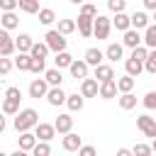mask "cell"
Here are the masks:
<instances>
[{"instance_id":"6da1fadb","label":"cell","mask_w":156,"mask_h":156,"mask_svg":"<svg viewBox=\"0 0 156 156\" xmlns=\"http://www.w3.org/2000/svg\"><path fill=\"white\" fill-rule=\"evenodd\" d=\"M37 122H39V115H37V110H32V107L20 110V112L15 115V129H17V132H27V129H32Z\"/></svg>"},{"instance_id":"7a4b0ae2","label":"cell","mask_w":156,"mask_h":156,"mask_svg":"<svg viewBox=\"0 0 156 156\" xmlns=\"http://www.w3.org/2000/svg\"><path fill=\"white\" fill-rule=\"evenodd\" d=\"M110 29H112V22L107 17H102V15H95V20H93V37L107 39L110 37Z\"/></svg>"},{"instance_id":"3957f363","label":"cell","mask_w":156,"mask_h":156,"mask_svg":"<svg viewBox=\"0 0 156 156\" xmlns=\"http://www.w3.org/2000/svg\"><path fill=\"white\" fill-rule=\"evenodd\" d=\"M44 39H46L49 51H63V49H66V37H63L58 29H49Z\"/></svg>"},{"instance_id":"277c9868","label":"cell","mask_w":156,"mask_h":156,"mask_svg":"<svg viewBox=\"0 0 156 156\" xmlns=\"http://www.w3.org/2000/svg\"><path fill=\"white\" fill-rule=\"evenodd\" d=\"M136 127L141 129V134L144 136H156V119L154 117H149V115H139L136 117Z\"/></svg>"},{"instance_id":"5b68a950","label":"cell","mask_w":156,"mask_h":156,"mask_svg":"<svg viewBox=\"0 0 156 156\" xmlns=\"http://www.w3.org/2000/svg\"><path fill=\"white\" fill-rule=\"evenodd\" d=\"M34 134H37V139H41V141H51V139L56 136V127H54V124H46V122H37V124H34Z\"/></svg>"},{"instance_id":"8992f818","label":"cell","mask_w":156,"mask_h":156,"mask_svg":"<svg viewBox=\"0 0 156 156\" xmlns=\"http://www.w3.org/2000/svg\"><path fill=\"white\" fill-rule=\"evenodd\" d=\"M46 90H49V83H46L44 78H34V80L29 83V98H34V100L46 98Z\"/></svg>"},{"instance_id":"52a82bcc","label":"cell","mask_w":156,"mask_h":156,"mask_svg":"<svg viewBox=\"0 0 156 156\" xmlns=\"http://www.w3.org/2000/svg\"><path fill=\"white\" fill-rule=\"evenodd\" d=\"M98 95H100L102 100H112V98L117 95V80H115V78L102 80V83H100V88H98Z\"/></svg>"},{"instance_id":"ba28073f","label":"cell","mask_w":156,"mask_h":156,"mask_svg":"<svg viewBox=\"0 0 156 156\" xmlns=\"http://www.w3.org/2000/svg\"><path fill=\"white\" fill-rule=\"evenodd\" d=\"M93 20L95 17H90V15H78V22H76V27H78V32H80V37H93Z\"/></svg>"},{"instance_id":"9c48e42d","label":"cell","mask_w":156,"mask_h":156,"mask_svg":"<svg viewBox=\"0 0 156 156\" xmlns=\"http://www.w3.org/2000/svg\"><path fill=\"white\" fill-rule=\"evenodd\" d=\"M98 88H100V83L95 80V78H83V83H80V95L83 98H98Z\"/></svg>"},{"instance_id":"30bf717a","label":"cell","mask_w":156,"mask_h":156,"mask_svg":"<svg viewBox=\"0 0 156 156\" xmlns=\"http://www.w3.org/2000/svg\"><path fill=\"white\" fill-rule=\"evenodd\" d=\"M46 100H49V105L58 107V105H63V102H66V93L61 90V85H51V88L46 90Z\"/></svg>"},{"instance_id":"8fae6325","label":"cell","mask_w":156,"mask_h":156,"mask_svg":"<svg viewBox=\"0 0 156 156\" xmlns=\"http://www.w3.org/2000/svg\"><path fill=\"white\" fill-rule=\"evenodd\" d=\"M34 144H37V134H32L29 129H27V132H20L17 146H20L22 151H32V149H34Z\"/></svg>"},{"instance_id":"7c38bea8","label":"cell","mask_w":156,"mask_h":156,"mask_svg":"<svg viewBox=\"0 0 156 156\" xmlns=\"http://www.w3.org/2000/svg\"><path fill=\"white\" fill-rule=\"evenodd\" d=\"M61 144H63V149H66V151H78V149H80V144H83V139H80L76 132H66Z\"/></svg>"},{"instance_id":"4fadbf2b","label":"cell","mask_w":156,"mask_h":156,"mask_svg":"<svg viewBox=\"0 0 156 156\" xmlns=\"http://www.w3.org/2000/svg\"><path fill=\"white\" fill-rule=\"evenodd\" d=\"M139 44H141L139 29H134V27L124 29V39H122V46H129V49H134V46H139Z\"/></svg>"},{"instance_id":"5bb4252c","label":"cell","mask_w":156,"mask_h":156,"mask_svg":"<svg viewBox=\"0 0 156 156\" xmlns=\"http://www.w3.org/2000/svg\"><path fill=\"white\" fill-rule=\"evenodd\" d=\"M54 127H56L58 134H66V132L73 129V117H71V115H58L56 122H54Z\"/></svg>"},{"instance_id":"9a60e30c","label":"cell","mask_w":156,"mask_h":156,"mask_svg":"<svg viewBox=\"0 0 156 156\" xmlns=\"http://www.w3.org/2000/svg\"><path fill=\"white\" fill-rule=\"evenodd\" d=\"M102 58H105V54H102L100 49H95V46H90V49L85 51V56H83V61H85L88 66H98V63H102Z\"/></svg>"},{"instance_id":"2e32d148","label":"cell","mask_w":156,"mask_h":156,"mask_svg":"<svg viewBox=\"0 0 156 156\" xmlns=\"http://www.w3.org/2000/svg\"><path fill=\"white\" fill-rule=\"evenodd\" d=\"M68 71H71V76H73V78H80V80H83V78L88 76V63H85V61H76V58H73V61H71V66H68Z\"/></svg>"},{"instance_id":"e0dca14e","label":"cell","mask_w":156,"mask_h":156,"mask_svg":"<svg viewBox=\"0 0 156 156\" xmlns=\"http://www.w3.org/2000/svg\"><path fill=\"white\" fill-rule=\"evenodd\" d=\"M110 78H115L112 66H107V63H98V66H95V80L102 83V80H110Z\"/></svg>"},{"instance_id":"ac0fdd59","label":"cell","mask_w":156,"mask_h":156,"mask_svg":"<svg viewBox=\"0 0 156 156\" xmlns=\"http://www.w3.org/2000/svg\"><path fill=\"white\" fill-rule=\"evenodd\" d=\"M17 24H20V20H17L15 10H7V12H2V17H0V27H5V29L10 32V29H15Z\"/></svg>"},{"instance_id":"d6986e66","label":"cell","mask_w":156,"mask_h":156,"mask_svg":"<svg viewBox=\"0 0 156 156\" xmlns=\"http://www.w3.org/2000/svg\"><path fill=\"white\" fill-rule=\"evenodd\" d=\"M110 22H112V27L119 29V32H124V29L132 27V24H129V15H124V10H122V12H115V17H112Z\"/></svg>"},{"instance_id":"ffe728a7","label":"cell","mask_w":156,"mask_h":156,"mask_svg":"<svg viewBox=\"0 0 156 156\" xmlns=\"http://www.w3.org/2000/svg\"><path fill=\"white\" fill-rule=\"evenodd\" d=\"M46 54H49L46 41H34L32 49H29V56H32V58H46Z\"/></svg>"},{"instance_id":"44dd1931","label":"cell","mask_w":156,"mask_h":156,"mask_svg":"<svg viewBox=\"0 0 156 156\" xmlns=\"http://www.w3.org/2000/svg\"><path fill=\"white\" fill-rule=\"evenodd\" d=\"M44 80H46L49 85H61V83H63L61 68H49V71H44Z\"/></svg>"},{"instance_id":"7402d4cb","label":"cell","mask_w":156,"mask_h":156,"mask_svg":"<svg viewBox=\"0 0 156 156\" xmlns=\"http://www.w3.org/2000/svg\"><path fill=\"white\" fill-rule=\"evenodd\" d=\"M83 102H85V98H83V95H78V93H73V95H66V105H68V110H71V112H78V110H83Z\"/></svg>"},{"instance_id":"603a6c76","label":"cell","mask_w":156,"mask_h":156,"mask_svg":"<svg viewBox=\"0 0 156 156\" xmlns=\"http://www.w3.org/2000/svg\"><path fill=\"white\" fill-rule=\"evenodd\" d=\"M144 46H149V49H156V24H146V29H144Z\"/></svg>"},{"instance_id":"cb8c5ba5","label":"cell","mask_w":156,"mask_h":156,"mask_svg":"<svg viewBox=\"0 0 156 156\" xmlns=\"http://www.w3.org/2000/svg\"><path fill=\"white\" fill-rule=\"evenodd\" d=\"M37 15H39V22H41V24H46V27L56 22V12H54L51 7H39V12H37Z\"/></svg>"},{"instance_id":"d4e9b609","label":"cell","mask_w":156,"mask_h":156,"mask_svg":"<svg viewBox=\"0 0 156 156\" xmlns=\"http://www.w3.org/2000/svg\"><path fill=\"white\" fill-rule=\"evenodd\" d=\"M129 24H132L134 29H146V24H149L146 12H134V15L129 17Z\"/></svg>"},{"instance_id":"484cf974","label":"cell","mask_w":156,"mask_h":156,"mask_svg":"<svg viewBox=\"0 0 156 156\" xmlns=\"http://www.w3.org/2000/svg\"><path fill=\"white\" fill-rule=\"evenodd\" d=\"M122 54H124V46H122V44H110V46L105 49V58H110V61H119Z\"/></svg>"},{"instance_id":"4316f807","label":"cell","mask_w":156,"mask_h":156,"mask_svg":"<svg viewBox=\"0 0 156 156\" xmlns=\"http://www.w3.org/2000/svg\"><path fill=\"white\" fill-rule=\"evenodd\" d=\"M124 68H127V73H129V76H134V78H136V76H139V73H141V71H144V63H141V61H136V58H132V56H129V58H127V61H124Z\"/></svg>"},{"instance_id":"83f0119b","label":"cell","mask_w":156,"mask_h":156,"mask_svg":"<svg viewBox=\"0 0 156 156\" xmlns=\"http://www.w3.org/2000/svg\"><path fill=\"white\" fill-rule=\"evenodd\" d=\"M134 88V76L124 73L122 78H117V93H129Z\"/></svg>"},{"instance_id":"f1b7e54d","label":"cell","mask_w":156,"mask_h":156,"mask_svg":"<svg viewBox=\"0 0 156 156\" xmlns=\"http://www.w3.org/2000/svg\"><path fill=\"white\" fill-rule=\"evenodd\" d=\"M117 100H119V107L122 110H134L136 107V95H132V90L129 93H122Z\"/></svg>"},{"instance_id":"f546056e","label":"cell","mask_w":156,"mask_h":156,"mask_svg":"<svg viewBox=\"0 0 156 156\" xmlns=\"http://www.w3.org/2000/svg\"><path fill=\"white\" fill-rule=\"evenodd\" d=\"M17 7L27 15H37L39 12V0H17Z\"/></svg>"},{"instance_id":"4dcf8cb0","label":"cell","mask_w":156,"mask_h":156,"mask_svg":"<svg viewBox=\"0 0 156 156\" xmlns=\"http://www.w3.org/2000/svg\"><path fill=\"white\" fill-rule=\"evenodd\" d=\"M32 44H34V39H32L29 34H20V37L15 39V49H17V51H29Z\"/></svg>"},{"instance_id":"1f68e13d","label":"cell","mask_w":156,"mask_h":156,"mask_svg":"<svg viewBox=\"0 0 156 156\" xmlns=\"http://www.w3.org/2000/svg\"><path fill=\"white\" fill-rule=\"evenodd\" d=\"M71 61H73V56L63 49V51H56V58H54V63H56V68H68L71 66Z\"/></svg>"},{"instance_id":"d6a6232c","label":"cell","mask_w":156,"mask_h":156,"mask_svg":"<svg viewBox=\"0 0 156 156\" xmlns=\"http://www.w3.org/2000/svg\"><path fill=\"white\" fill-rule=\"evenodd\" d=\"M29 63H32L29 51H20V56L15 58V68H20V71H29Z\"/></svg>"},{"instance_id":"836d02e7","label":"cell","mask_w":156,"mask_h":156,"mask_svg":"<svg viewBox=\"0 0 156 156\" xmlns=\"http://www.w3.org/2000/svg\"><path fill=\"white\" fill-rule=\"evenodd\" d=\"M17 112H20V100L5 98L2 100V115H17Z\"/></svg>"},{"instance_id":"e575fe53","label":"cell","mask_w":156,"mask_h":156,"mask_svg":"<svg viewBox=\"0 0 156 156\" xmlns=\"http://www.w3.org/2000/svg\"><path fill=\"white\" fill-rule=\"evenodd\" d=\"M32 154H34V156H49V154H51V146H49V141H41V139H37V144H34Z\"/></svg>"},{"instance_id":"d590c367","label":"cell","mask_w":156,"mask_h":156,"mask_svg":"<svg viewBox=\"0 0 156 156\" xmlns=\"http://www.w3.org/2000/svg\"><path fill=\"white\" fill-rule=\"evenodd\" d=\"M58 32L66 37V34H73L76 32V20H58Z\"/></svg>"},{"instance_id":"8d00e7d4","label":"cell","mask_w":156,"mask_h":156,"mask_svg":"<svg viewBox=\"0 0 156 156\" xmlns=\"http://www.w3.org/2000/svg\"><path fill=\"white\" fill-rule=\"evenodd\" d=\"M146 56H149V46H141V44H139V46H134V49H132V58H136V61H141V63H144V61H146Z\"/></svg>"},{"instance_id":"74e56055","label":"cell","mask_w":156,"mask_h":156,"mask_svg":"<svg viewBox=\"0 0 156 156\" xmlns=\"http://www.w3.org/2000/svg\"><path fill=\"white\" fill-rule=\"evenodd\" d=\"M144 71L156 73V49H154V51H149V56H146V61H144Z\"/></svg>"},{"instance_id":"f35d334b","label":"cell","mask_w":156,"mask_h":156,"mask_svg":"<svg viewBox=\"0 0 156 156\" xmlns=\"http://www.w3.org/2000/svg\"><path fill=\"white\" fill-rule=\"evenodd\" d=\"M15 61H10V56H0V76H7L12 71Z\"/></svg>"},{"instance_id":"ab89813d","label":"cell","mask_w":156,"mask_h":156,"mask_svg":"<svg viewBox=\"0 0 156 156\" xmlns=\"http://www.w3.org/2000/svg\"><path fill=\"white\" fill-rule=\"evenodd\" d=\"M144 107L146 110H156V90H149L144 95Z\"/></svg>"},{"instance_id":"60d3db41","label":"cell","mask_w":156,"mask_h":156,"mask_svg":"<svg viewBox=\"0 0 156 156\" xmlns=\"http://www.w3.org/2000/svg\"><path fill=\"white\" fill-rule=\"evenodd\" d=\"M29 71H32V73H44V71H46V68H44V58H32Z\"/></svg>"},{"instance_id":"b9f144b4","label":"cell","mask_w":156,"mask_h":156,"mask_svg":"<svg viewBox=\"0 0 156 156\" xmlns=\"http://www.w3.org/2000/svg\"><path fill=\"white\" fill-rule=\"evenodd\" d=\"M107 7H110L112 12H122V10L127 7V0H107Z\"/></svg>"},{"instance_id":"7bdbcfd3","label":"cell","mask_w":156,"mask_h":156,"mask_svg":"<svg viewBox=\"0 0 156 156\" xmlns=\"http://www.w3.org/2000/svg\"><path fill=\"white\" fill-rule=\"evenodd\" d=\"M80 12H83V15L95 17V15H98V7H95V5H90V2H80Z\"/></svg>"},{"instance_id":"ee69618b","label":"cell","mask_w":156,"mask_h":156,"mask_svg":"<svg viewBox=\"0 0 156 156\" xmlns=\"http://www.w3.org/2000/svg\"><path fill=\"white\" fill-rule=\"evenodd\" d=\"M132 154H139V156H149V154H151V146H149V144H136V146L132 149Z\"/></svg>"},{"instance_id":"f6af8a7d","label":"cell","mask_w":156,"mask_h":156,"mask_svg":"<svg viewBox=\"0 0 156 156\" xmlns=\"http://www.w3.org/2000/svg\"><path fill=\"white\" fill-rule=\"evenodd\" d=\"M5 98H10V100H22V90L20 88H7V93H5Z\"/></svg>"},{"instance_id":"bcb514c9","label":"cell","mask_w":156,"mask_h":156,"mask_svg":"<svg viewBox=\"0 0 156 156\" xmlns=\"http://www.w3.org/2000/svg\"><path fill=\"white\" fill-rule=\"evenodd\" d=\"M0 10L7 12V10H17V0H0Z\"/></svg>"},{"instance_id":"7dc6e473","label":"cell","mask_w":156,"mask_h":156,"mask_svg":"<svg viewBox=\"0 0 156 156\" xmlns=\"http://www.w3.org/2000/svg\"><path fill=\"white\" fill-rule=\"evenodd\" d=\"M78 154H80V156H95V146H83V144H80Z\"/></svg>"},{"instance_id":"c3c4849f","label":"cell","mask_w":156,"mask_h":156,"mask_svg":"<svg viewBox=\"0 0 156 156\" xmlns=\"http://www.w3.org/2000/svg\"><path fill=\"white\" fill-rule=\"evenodd\" d=\"M7 39H12V37L7 34V29H5V27H0V46H2V44H5Z\"/></svg>"},{"instance_id":"681fc988","label":"cell","mask_w":156,"mask_h":156,"mask_svg":"<svg viewBox=\"0 0 156 156\" xmlns=\"http://www.w3.org/2000/svg\"><path fill=\"white\" fill-rule=\"evenodd\" d=\"M144 7L146 10H156V0H144Z\"/></svg>"},{"instance_id":"f907efd6","label":"cell","mask_w":156,"mask_h":156,"mask_svg":"<svg viewBox=\"0 0 156 156\" xmlns=\"http://www.w3.org/2000/svg\"><path fill=\"white\" fill-rule=\"evenodd\" d=\"M5 127H7V122H5V117H2V112H0V134L5 132Z\"/></svg>"},{"instance_id":"816d5d0a","label":"cell","mask_w":156,"mask_h":156,"mask_svg":"<svg viewBox=\"0 0 156 156\" xmlns=\"http://www.w3.org/2000/svg\"><path fill=\"white\" fill-rule=\"evenodd\" d=\"M129 154H132V149H119L117 151V156H129Z\"/></svg>"},{"instance_id":"f5cc1de1","label":"cell","mask_w":156,"mask_h":156,"mask_svg":"<svg viewBox=\"0 0 156 156\" xmlns=\"http://www.w3.org/2000/svg\"><path fill=\"white\" fill-rule=\"evenodd\" d=\"M151 151H156V136H154V141H151Z\"/></svg>"},{"instance_id":"db71d44e","label":"cell","mask_w":156,"mask_h":156,"mask_svg":"<svg viewBox=\"0 0 156 156\" xmlns=\"http://www.w3.org/2000/svg\"><path fill=\"white\" fill-rule=\"evenodd\" d=\"M68 2H73V5H80V2H85V0H68Z\"/></svg>"},{"instance_id":"11a10c76","label":"cell","mask_w":156,"mask_h":156,"mask_svg":"<svg viewBox=\"0 0 156 156\" xmlns=\"http://www.w3.org/2000/svg\"><path fill=\"white\" fill-rule=\"evenodd\" d=\"M154 20H156V10H154Z\"/></svg>"}]
</instances>
